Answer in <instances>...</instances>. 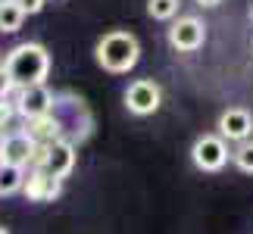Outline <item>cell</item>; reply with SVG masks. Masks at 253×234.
Instances as JSON below:
<instances>
[{"label":"cell","instance_id":"14","mask_svg":"<svg viewBox=\"0 0 253 234\" xmlns=\"http://www.w3.org/2000/svg\"><path fill=\"white\" fill-rule=\"evenodd\" d=\"M178 3L181 0H147V13L160 22H169V19L178 16Z\"/></svg>","mask_w":253,"mask_h":234},{"label":"cell","instance_id":"23","mask_svg":"<svg viewBox=\"0 0 253 234\" xmlns=\"http://www.w3.org/2000/svg\"><path fill=\"white\" fill-rule=\"evenodd\" d=\"M250 19H253V9H250Z\"/></svg>","mask_w":253,"mask_h":234},{"label":"cell","instance_id":"9","mask_svg":"<svg viewBox=\"0 0 253 234\" xmlns=\"http://www.w3.org/2000/svg\"><path fill=\"white\" fill-rule=\"evenodd\" d=\"M35 153H38V144L28 138L25 131L6 134V138H3V162H9V165H19V169H25V165L35 162Z\"/></svg>","mask_w":253,"mask_h":234},{"label":"cell","instance_id":"8","mask_svg":"<svg viewBox=\"0 0 253 234\" xmlns=\"http://www.w3.org/2000/svg\"><path fill=\"white\" fill-rule=\"evenodd\" d=\"M253 134V116L244 110V106H231L219 116V138L222 141H238L244 144Z\"/></svg>","mask_w":253,"mask_h":234},{"label":"cell","instance_id":"2","mask_svg":"<svg viewBox=\"0 0 253 234\" xmlns=\"http://www.w3.org/2000/svg\"><path fill=\"white\" fill-rule=\"evenodd\" d=\"M141 60V44L131 32H110L97 41V63L106 72H128Z\"/></svg>","mask_w":253,"mask_h":234},{"label":"cell","instance_id":"21","mask_svg":"<svg viewBox=\"0 0 253 234\" xmlns=\"http://www.w3.org/2000/svg\"><path fill=\"white\" fill-rule=\"evenodd\" d=\"M6 3H16V0H0V6H6Z\"/></svg>","mask_w":253,"mask_h":234},{"label":"cell","instance_id":"18","mask_svg":"<svg viewBox=\"0 0 253 234\" xmlns=\"http://www.w3.org/2000/svg\"><path fill=\"white\" fill-rule=\"evenodd\" d=\"M13 87H16V84L9 81V75H6L3 69H0V100H6V94L13 91Z\"/></svg>","mask_w":253,"mask_h":234},{"label":"cell","instance_id":"16","mask_svg":"<svg viewBox=\"0 0 253 234\" xmlns=\"http://www.w3.org/2000/svg\"><path fill=\"white\" fill-rule=\"evenodd\" d=\"M44 3H47V0H16V6L22 9L25 16H35V13H41V9H44Z\"/></svg>","mask_w":253,"mask_h":234},{"label":"cell","instance_id":"3","mask_svg":"<svg viewBox=\"0 0 253 234\" xmlns=\"http://www.w3.org/2000/svg\"><path fill=\"white\" fill-rule=\"evenodd\" d=\"M35 169H44L47 175H53V178H66L72 169H75V147L72 141H53L50 147H38L35 153Z\"/></svg>","mask_w":253,"mask_h":234},{"label":"cell","instance_id":"19","mask_svg":"<svg viewBox=\"0 0 253 234\" xmlns=\"http://www.w3.org/2000/svg\"><path fill=\"white\" fill-rule=\"evenodd\" d=\"M194 3H200V6H219L222 0H194Z\"/></svg>","mask_w":253,"mask_h":234},{"label":"cell","instance_id":"17","mask_svg":"<svg viewBox=\"0 0 253 234\" xmlns=\"http://www.w3.org/2000/svg\"><path fill=\"white\" fill-rule=\"evenodd\" d=\"M13 116H16V103L0 100V128H6V125L13 122Z\"/></svg>","mask_w":253,"mask_h":234},{"label":"cell","instance_id":"1","mask_svg":"<svg viewBox=\"0 0 253 234\" xmlns=\"http://www.w3.org/2000/svg\"><path fill=\"white\" fill-rule=\"evenodd\" d=\"M3 72L9 75V81L16 87L44 84L47 72H50V56H47V50L41 44H19L6 53Z\"/></svg>","mask_w":253,"mask_h":234},{"label":"cell","instance_id":"13","mask_svg":"<svg viewBox=\"0 0 253 234\" xmlns=\"http://www.w3.org/2000/svg\"><path fill=\"white\" fill-rule=\"evenodd\" d=\"M25 22V13L19 9L16 3H6V6H0V32H19Z\"/></svg>","mask_w":253,"mask_h":234},{"label":"cell","instance_id":"6","mask_svg":"<svg viewBox=\"0 0 253 234\" xmlns=\"http://www.w3.org/2000/svg\"><path fill=\"white\" fill-rule=\"evenodd\" d=\"M160 100H163V91L157 81H147V78H138V81L128 84V91H125V106H128V113L134 116H150L160 110Z\"/></svg>","mask_w":253,"mask_h":234},{"label":"cell","instance_id":"4","mask_svg":"<svg viewBox=\"0 0 253 234\" xmlns=\"http://www.w3.org/2000/svg\"><path fill=\"white\" fill-rule=\"evenodd\" d=\"M191 159L200 172H219L228 162V144L219 134H200L191 147Z\"/></svg>","mask_w":253,"mask_h":234},{"label":"cell","instance_id":"20","mask_svg":"<svg viewBox=\"0 0 253 234\" xmlns=\"http://www.w3.org/2000/svg\"><path fill=\"white\" fill-rule=\"evenodd\" d=\"M0 162H3V138H0Z\"/></svg>","mask_w":253,"mask_h":234},{"label":"cell","instance_id":"10","mask_svg":"<svg viewBox=\"0 0 253 234\" xmlns=\"http://www.w3.org/2000/svg\"><path fill=\"white\" fill-rule=\"evenodd\" d=\"M25 197L28 200H35V203H47V200H53V197H60V191H63V181L60 178H53V175H47L44 169H35L32 175H25Z\"/></svg>","mask_w":253,"mask_h":234},{"label":"cell","instance_id":"5","mask_svg":"<svg viewBox=\"0 0 253 234\" xmlns=\"http://www.w3.org/2000/svg\"><path fill=\"white\" fill-rule=\"evenodd\" d=\"M16 113L25 122H35L41 116L53 113V94L47 91V84H32V87H19L16 94Z\"/></svg>","mask_w":253,"mask_h":234},{"label":"cell","instance_id":"7","mask_svg":"<svg viewBox=\"0 0 253 234\" xmlns=\"http://www.w3.org/2000/svg\"><path fill=\"white\" fill-rule=\"evenodd\" d=\"M203 41H207V25H203L197 16H181L178 22L169 28V44L181 53L197 50V47H203Z\"/></svg>","mask_w":253,"mask_h":234},{"label":"cell","instance_id":"22","mask_svg":"<svg viewBox=\"0 0 253 234\" xmlns=\"http://www.w3.org/2000/svg\"><path fill=\"white\" fill-rule=\"evenodd\" d=\"M0 234H9V231H6V228H0Z\"/></svg>","mask_w":253,"mask_h":234},{"label":"cell","instance_id":"11","mask_svg":"<svg viewBox=\"0 0 253 234\" xmlns=\"http://www.w3.org/2000/svg\"><path fill=\"white\" fill-rule=\"evenodd\" d=\"M25 134L38 144V147H50L53 141H63V125H60V119H56L53 113H47V116H41V119L28 122Z\"/></svg>","mask_w":253,"mask_h":234},{"label":"cell","instance_id":"15","mask_svg":"<svg viewBox=\"0 0 253 234\" xmlns=\"http://www.w3.org/2000/svg\"><path fill=\"white\" fill-rule=\"evenodd\" d=\"M231 159H235V165H238L241 172L253 175V141H244V144H238V150L231 153Z\"/></svg>","mask_w":253,"mask_h":234},{"label":"cell","instance_id":"12","mask_svg":"<svg viewBox=\"0 0 253 234\" xmlns=\"http://www.w3.org/2000/svg\"><path fill=\"white\" fill-rule=\"evenodd\" d=\"M25 188V169L9 162H0V197H9V194Z\"/></svg>","mask_w":253,"mask_h":234}]
</instances>
